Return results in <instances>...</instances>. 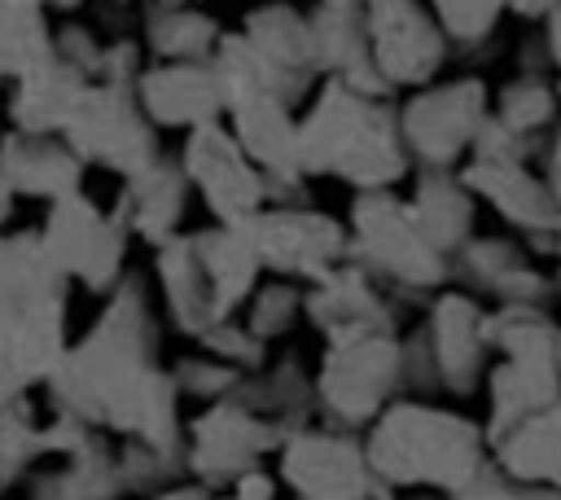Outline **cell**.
I'll return each mask as SVG.
<instances>
[{"label":"cell","instance_id":"37","mask_svg":"<svg viewBox=\"0 0 561 500\" xmlns=\"http://www.w3.org/2000/svg\"><path fill=\"white\" fill-rule=\"evenodd\" d=\"M302 316V281H289V276H272L263 285H254V294L245 298V325L272 342L280 333H289Z\"/></svg>","mask_w":561,"mask_h":500},{"label":"cell","instance_id":"21","mask_svg":"<svg viewBox=\"0 0 561 500\" xmlns=\"http://www.w3.org/2000/svg\"><path fill=\"white\" fill-rule=\"evenodd\" d=\"M241 31L250 35V44L276 70L280 92L298 105L311 92L316 75H320V57H316V35H311L307 9H298L294 0H267V4H254L245 13Z\"/></svg>","mask_w":561,"mask_h":500},{"label":"cell","instance_id":"29","mask_svg":"<svg viewBox=\"0 0 561 500\" xmlns=\"http://www.w3.org/2000/svg\"><path fill=\"white\" fill-rule=\"evenodd\" d=\"M408 211L416 215L421 232H425L438 250L456 254V250L473 237L478 197H473L469 184H465L460 175H451V171H421L416 184H412V193H408Z\"/></svg>","mask_w":561,"mask_h":500},{"label":"cell","instance_id":"40","mask_svg":"<svg viewBox=\"0 0 561 500\" xmlns=\"http://www.w3.org/2000/svg\"><path fill=\"white\" fill-rule=\"evenodd\" d=\"M197 346L202 351H210V355H219V360H228L232 368H241V373H259L263 364H267V342L245 325V320H219V325H210L202 338H197Z\"/></svg>","mask_w":561,"mask_h":500},{"label":"cell","instance_id":"14","mask_svg":"<svg viewBox=\"0 0 561 500\" xmlns=\"http://www.w3.org/2000/svg\"><path fill=\"white\" fill-rule=\"evenodd\" d=\"M280 478L294 487V496H373L394 500L390 482L377 478L368 465L364 443H355L346 430H298L280 443Z\"/></svg>","mask_w":561,"mask_h":500},{"label":"cell","instance_id":"30","mask_svg":"<svg viewBox=\"0 0 561 500\" xmlns=\"http://www.w3.org/2000/svg\"><path fill=\"white\" fill-rule=\"evenodd\" d=\"M495 465L526 487H561V395L491 443Z\"/></svg>","mask_w":561,"mask_h":500},{"label":"cell","instance_id":"44","mask_svg":"<svg viewBox=\"0 0 561 500\" xmlns=\"http://www.w3.org/2000/svg\"><path fill=\"white\" fill-rule=\"evenodd\" d=\"M526 496H530V487L517 482V478H508L500 465H486L473 482H465L460 491H451V500H526Z\"/></svg>","mask_w":561,"mask_h":500},{"label":"cell","instance_id":"13","mask_svg":"<svg viewBox=\"0 0 561 500\" xmlns=\"http://www.w3.org/2000/svg\"><path fill=\"white\" fill-rule=\"evenodd\" d=\"M280 443H285V430L272 417H263L237 395H224L188 425V474L206 487L237 482L245 469L259 465L263 452Z\"/></svg>","mask_w":561,"mask_h":500},{"label":"cell","instance_id":"19","mask_svg":"<svg viewBox=\"0 0 561 500\" xmlns=\"http://www.w3.org/2000/svg\"><path fill=\"white\" fill-rule=\"evenodd\" d=\"M188 197H193V184H188L180 158L158 154L149 167L123 175L118 197H114L110 211L127 228V237H136L149 250H158L162 241H171L180 232L184 211H188Z\"/></svg>","mask_w":561,"mask_h":500},{"label":"cell","instance_id":"20","mask_svg":"<svg viewBox=\"0 0 561 500\" xmlns=\"http://www.w3.org/2000/svg\"><path fill=\"white\" fill-rule=\"evenodd\" d=\"M425 338L438 364V382L443 390L469 395L482 377L486 364V311L469 289H438V298L430 303L425 316Z\"/></svg>","mask_w":561,"mask_h":500},{"label":"cell","instance_id":"27","mask_svg":"<svg viewBox=\"0 0 561 500\" xmlns=\"http://www.w3.org/2000/svg\"><path fill=\"white\" fill-rule=\"evenodd\" d=\"M193 250H197V263L206 272V285L215 294V307L228 320L254 294V285L263 276V263H259V254H254V246H250V237H245L241 224L197 228L193 232Z\"/></svg>","mask_w":561,"mask_h":500},{"label":"cell","instance_id":"54","mask_svg":"<svg viewBox=\"0 0 561 500\" xmlns=\"http://www.w3.org/2000/svg\"><path fill=\"white\" fill-rule=\"evenodd\" d=\"M210 500H241V496H210Z\"/></svg>","mask_w":561,"mask_h":500},{"label":"cell","instance_id":"7","mask_svg":"<svg viewBox=\"0 0 561 500\" xmlns=\"http://www.w3.org/2000/svg\"><path fill=\"white\" fill-rule=\"evenodd\" d=\"M491 114V92L478 75L434 79L425 88H412V96L399 105V132L412 154V167L421 171H451L482 132Z\"/></svg>","mask_w":561,"mask_h":500},{"label":"cell","instance_id":"53","mask_svg":"<svg viewBox=\"0 0 561 500\" xmlns=\"http://www.w3.org/2000/svg\"><path fill=\"white\" fill-rule=\"evenodd\" d=\"M48 9H75V4H83V0H44Z\"/></svg>","mask_w":561,"mask_h":500},{"label":"cell","instance_id":"57","mask_svg":"<svg viewBox=\"0 0 561 500\" xmlns=\"http://www.w3.org/2000/svg\"><path fill=\"white\" fill-rule=\"evenodd\" d=\"M557 96H561V83H557Z\"/></svg>","mask_w":561,"mask_h":500},{"label":"cell","instance_id":"49","mask_svg":"<svg viewBox=\"0 0 561 500\" xmlns=\"http://www.w3.org/2000/svg\"><path fill=\"white\" fill-rule=\"evenodd\" d=\"M13 202H18V193H13V189H9V180L0 175V232H4L9 215H13Z\"/></svg>","mask_w":561,"mask_h":500},{"label":"cell","instance_id":"26","mask_svg":"<svg viewBox=\"0 0 561 500\" xmlns=\"http://www.w3.org/2000/svg\"><path fill=\"white\" fill-rule=\"evenodd\" d=\"M92 79L83 70H75L70 61H61L57 53L48 61H39L35 70H26L22 79L9 83L4 96V123L18 132H44V136H61L75 101L83 96Z\"/></svg>","mask_w":561,"mask_h":500},{"label":"cell","instance_id":"4","mask_svg":"<svg viewBox=\"0 0 561 500\" xmlns=\"http://www.w3.org/2000/svg\"><path fill=\"white\" fill-rule=\"evenodd\" d=\"M364 452L381 482L451 496L486 469V430H478L460 412L403 399L381 408Z\"/></svg>","mask_w":561,"mask_h":500},{"label":"cell","instance_id":"50","mask_svg":"<svg viewBox=\"0 0 561 500\" xmlns=\"http://www.w3.org/2000/svg\"><path fill=\"white\" fill-rule=\"evenodd\" d=\"M18 395H22V390H18V386H13V382H9L4 373H0V412H4V408H9V404H13Z\"/></svg>","mask_w":561,"mask_h":500},{"label":"cell","instance_id":"1","mask_svg":"<svg viewBox=\"0 0 561 500\" xmlns=\"http://www.w3.org/2000/svg\"><path fill=\"white\" fill-rule=\"evenodd\" d=\"M44 386L53 412L118 430L140 443H188L175 417L180 386L167 368H158V316L140 276H123L110 289V303L92 329L66 346Z\"/></svg>","mask_w":561,"mask_h":500},{"label":"cell","instance_id":"5","mask_svg":"<svg viewBox=\"0 0 561 500\" xmlns=\"http://www.w3.org/2000/svg\"><path fill=\"white\" fill-rule=\"evenodd\" d=\"M346 232H351L346 259L390 289L434 294L451 281V254L421 232L416 215L408 211V197H399L394 189H359L351 202Z\"/></svg>","mask_w":561,"mask_h":500},{"label":"cell","instance_id":"28","mask_svg":"<svg viewBox=\"0 0 561 500\" xmlns=\"http://www.w3.org/2000/svg\"><path fill=\"white\" fill-rule=\"evenodd\" d=\"M491 382V421H486V443L504 439L535 412H543L561 395V368L552 360H508L486 373Z\"/></svg>","mask_w":561,"mask_h":500},{"label":"cell","instance_id":"55","mask_svg":"<svg viewBox=\"0 0 561 500\" xmlns=\"http://www.w3.org/2000/svg\"><path fill=\"white\" fill-rule=\"evenodd\" d=\"M0 118H4V96H0ZM0 132H4V127H0Z\"/></svg>","mask_w":561,"mask_h":500},{"label":"cell","instance_id":"47","mask_svg":"<svg viewBox=\"0 0 561 500\" xmlns=\"http://www.w3.org/2000/svg\"><path fill=\"white\" fill-rule=\"evenodd\" d=\"M543 44H548V61L561 70V4L548 13V26H543Z\"/></svg>","mask_w":561,"mask_h":500},{"label":"cell","instance_id":"25","mask_svg":"<svg viewBox=\"0 0 561 500\" xmlns=\"http://www.w3.org/2000/svg\"><path fill=\"white\" fill-rule=\"evenodd\" d=\"M153 285H158V303H162V316L188 333V338H202L210 325H219V307H215V294L206 285V272L197 263V250H193V232H175L171 241H162L153 250Z\"/></svg>","mask_w":561,"mask_h":500},{"label":"cell","instance_id":"58","mask_svg":"<svg viewBox=\"0 0 561 500\" xmlns=\"http://www.w3.org/2000/svg\"><path fill=\"white\" fill-rule=\"evenodd\" d=\"M0 487H4V482H0Z\"/></svg>","mask_w":561,"mask_h":500},{"label":"cell","instance_id":"8","mask_svg":"<svg viewBox=\"0 0 561 500\" xmlns=\"http://www.w3.org/2000/svg\"><path fill=\"white\" fill-rule=\"evenodd\" d=\"M61 136L70 140V149L101 171H114L118 180L149 167L162 149H158V127L149 123V114L136 101V88L123 83H105L92 79L83 88V96L75 101Z\"/></svg>","mask_w":561,"mask_h":500},{"label":"cell","instance_id":"48","mask_svg":"<svg viewBox=\"0 0 561 500\" xmlns=\"http://www.w3.org/2000/svg\"><path fill=\"white\" fill-rule=\"evenodd\" d=\"M158 500H210V487H206V482H197V487H193V482H188V487H175V482H171L167 491H158Z\"/></svg>","mask_w":561,"mask_h":500},{"label":"cell","instance_id":"31","mask_svg":"<svg viewBox=\"0 0 561 500\" xmlns=\"http://www.w3.org/2000/svg\"><path fill=\"white\" fill-rule=\"evenodd\" d=\"M224 26L197 0H153L145 9V53L153 61H210Z\"/></svg>","mask_w":561,"mask_h":500},{"label":"cell","instance_id":"42","mask_svg":"<svg viewBox=\"0 0 561 500\" xmlns=\"http://www.w3.org/2000/svg\"><path fill=\"white\" fill-rule=\"evenodd\" d=\"M101 48L105 44L88 26H79V22H66V26L53 31V53L61 61H70L75 70H83L88 79H96V70H101Z\"/></svg>","mask_w":561,"mask_h":500},{"label":"cell","instance_id":"9","mask_svg":"<svg viewBox=\"0 0 561 500\" xmlns=\"http://www.w3.org/2000/svg\"><path fill=\"white\" fill-rule=\"evenodd\" d=\"M39 241L57 272L92 294H110L127 272V228L114 219V211L96 206L83 189L70 197L48 202V215L39 224Z\"/></svg>","mask_w":561,"mask_h":500},{"label":"cell","instance_id":"32","mask_svg":"<svg viewBox=\"0 0 561 500\" xmlns=\"http://www.w3.org/2000/svg\"><path fill=\"white\" fill-rule=\"evenodd\" d=\"M486 346L508 360H552L561 351V325L539 303H500L486 311Z\"/></svg>","mask_w":561,"mask_h":500},{"label":"cell","instance_id":"52","mask_svg":"<svg viewBox=\"0 0 561 500\" xmlns=\"http://www.w3.org/2000/svg\"><path fill=\"white\" fill-rule=\"evenodd\" d=\"M298 500H373V496H298Z\"/></svg>","mask_w":561,"mask_h":500},{"label":"cell","instance_id":"22","mask_svg":"<svg viewBox=\"0 0 561 500\" xmlns=\"http://www.w3.org/2000/svg\"><path fill=\"white\" fill-rule=\"evenodd\" d=\"M88 162L70 149L66 136H44V132H0V175L18 197L31 202H57L83 189Z\"/></svg>","mask_w":561,"mask_h":500},{"label":"cell","instance_id":"41","mask_svg":"<svg viewBox=\"0 0 561 500\" xmlns=\"http://www.w3.org/2000/svg\"><path fill=\"white\" fill-rule=\"evenodd\" d=\"M171 377H175L180 395H197V399H210V404H215V399L232 395L245 373L232 368L228 360L210 355V351H197V355H184V360L171 368Z\"/></svg>","mask_w":561,"mask_h":500},{"label":"cell","instance_id":"56","mask_svg":"<svg viewBox=\"0 0 561 500\" xmlns=\"http://www.w3.org/2000/svg\"><path fill=\"white\" fill-rule=\"evenodd\" d=\"M557 250H561V228H557Z\"/></svg>","mask_w":561,"mask_h":500},{"label":"cell","instance_id":"51","mask_svg":"<svg viewBox=\"0 0 561 500\" xmlns=\"http://www.w3.org/2000/svg\"><path fill=\"white\" fill-rule=\"evenodd\" d=\"M526 500H561V487H530Z\"/></svg>","mask_w":561,"mask_h":500},{"label":"cell","instance_id":"23","mask_svg":"<svg viewBox=\"0 0 561 500\" xmlns=\"http://www.w3.org/2000/svg\"><path fill=\"white\" fill-rule=\"evenodd\" d=\"M368 0H311V35L320 75H333L368 96H390V83L377 75L368 57Z\"/></svg>","mask_w":561,"mask_h":500},{"label":"cell","instance_id":"10","mask_svg":"<svg viewBox=\"0 0 561 500\" xmlns=\"http://www.w3.org/2000/svg\"><path fill=\"white\" fill-rule=\"evenodd\" d=\"M241 228H245L263 272L302 281V285L320 281L329 268L346 263V254H351L346 224L316 206H302V202H267Z\"/></svg>","mask_w":561,"mask_h":500},{"label":"cell","instance_id":"2","mask_svg":"<svg viewBox=\"0 0 561 500\" xmlns=\"http://www.w3.org/2000/svg\"><path fill=\"white\" fill-rule=\"evenodd\" d=\"M298 149L307 175H333L355 193L394 189L412 171L390 96H368L333 75H324L298 114Z\"/></svg>","mask_w":561,"mask_h":500},{"label":"cell","instance_id":"45","mask_svg":"<svg viewBox=\"0 0 561 500\" xmlns=\"http://www.w3.org/2000/svg\"><path fill=\"white\" fill-rule=\"evenodd\" d=\"M232 496H241V500H272V496H276V478L254 465V469H245V474L232 482Z\"/></svg>","mask_w":561,"mask_h":500},{"label":"cell","instance_id":"15","mask_svg":"<svg viewBox=\"0 0 561 500\" xmlns=\"http://www.w3.org/2000/svg\"><path fill=\"white\" fill-rule=\"evenodd\" d=\"M224 118L241 140V149L254 158V167L267 175L272 202H298L307 180L302 149H298V105L276 92H263L232 105Z\"/></svg>","mask_w":561,"mask_h":500},{"label":"cell","instance_id":"46","mask_svg":"<svg viewBox=\"0 0 561 500\" xmlns=\"http://www.w3.org/2000/svg\"><path fill=\"white\" fill-rule=\"evenodd\" d=\"M539 158H543V180H548L552 193L561 197V127H552L548 145H539Z\"/></svg>","mask_w":561,"mask_h":500},{"label":"cell","instance_id":"34","mask_svg":"<svg viewBox=\"0 0 561 500\" xmlns=\"http://www.w3.org/2000/svg\"><path fill=\"white\" fill-rule=\"evenodd\" d=\"M53 57V22L44 0H0V79H22Z\"/></svg>","mask_w":561,"mask_h":500},{"label":"cell","instance_id":"16","mask_svg":"<svg viewBox=\"0 0 561 500\" xmlns=\"http://www.w3.org/2000/svg\"><path fill=\"white\" fill-rule=\"evenodd\" d=\"M302 316L329 342L359 333H399V316L394 303L386 298V285L351 259L329 268L320 281L302 285Z\"/></svg>","mask_w":561,"mask_h":500},{"label":"cell","instance_id":"11","mask_svg":"<svg viewBox=\"0 0 561 500\" xmlns=\"http://www.w3.org/2000/svg\"><path fill=\"white\" fill-rule=\"evenodd\" d=\"M180 167H184L193 193L202 197V206L210 211L215 224H245L250 215H259L272 202L267 175L241 149L228 118H215V123L184 132Z\"/></svg>","mask_w":561,"mask_h":500},{"label":"cell","instance_id":"3","mask_svg":"<svg viewBox=\"0 0 561 500\" xmlns=\"http://www.w3.org/2000/svg\"><path fill=\"white\" fill-rule=\"evenodd\" d=\"M66 276L48 259L39 228L0 232V373L26 390L48 382L66 355Z\"/></svg>","mask_w":561,"mask_h":500},{"label":"cell","instance_id":"18","mask_svg":"<svg viewBox=\"0 0 561 500\" xmlns=\"http://www.w3.org/2000/svg\"><path fill=\"white\" fill-rule=\"evenodd\" d=\"M136 101L158 132H193L228 114L210 61H149L136 79Z\"/></svg>","mask_w":561,"mask_h":500},{"label":"cell","instance_id":"24","mask_svg":"<svg viewBox=\"0 0 561 500\" xmlns=\"http://www.w3.org/2000/svg\"><path fill=\"white\" fill-rule=\"evenodd\" d=\"M451 276L465 281L469 294H491L495 303H543L552 294L548 276L508 237H469L451 254Z\"/></svg>","mask_w":561,"mask_h":500},{"label":"cell","instance_id":"43","mask_svg":"<svg viewBox=\"0 0 561 500\" xmlns=\"http://www.w3.org/2000/svg\"><path fill=\"white\" fill-rule=\"evenodd\" d=\"M140 70H145V44H136V39H110V44L101 48V70H96V79L136 88Z\"/></svg>","mask_w":561,"mask_h":500},{"label":"cell","instance_id":"36","mask_svg":"<svg viewBox=\"0 0 561 500\" xmlns=\"http://www.w3.org/2000/svg\"><path fill=\"white\" fill-rule=\"evenodd\" d=\"M491 114H495L500 123H508L513 132L539 140V132H552V127H557L561 96H557V88H552L543 75H526V70H522L517 79H508V83L495 92Z\"/></svg>","mask_w":561,"mask_h":500},{"label":"cell","instance_id":"6","mask_svg":"<svg viewBox=\"0 0 561 500\" xmlns=\"http://www.w3.org/2000/svg\"><path fill=\"white\" fill-rule=\"evenodd\" d=\"M403 338L399 333H359L329 342L320 373H316V404L337 421L342 430L368 425L381 417L386 404H394V390H403Z\"/></svg>","mask_w":561,"mask_h":500},{"label":"cell","instance_id":"35","mask_svg":"<svg viewBox=\"0 0 561 500\" xmlns=\"http://www.w3.org/2000/svg\"><path fill=\"white\" fill-rule=\"evenodd\" d=\"M210 66H215V79H219V92H224V110L250 101V96H263V92H280V79L276 70L267 66V57L250 44L245 31H224L215 53H210ZM289 101V96H285Z\"/></svg>","mask_w":561,"mask_h":500},{"label":"cell","instance_id":"33","mask_svg":"<svg viewBox=\"0 0 561 500\" xmlns=\"http://www.w3.org/2000/svg\"><path fill=\"white\" fill-rule=\"evenodd\" d=\"M123 478H118V456L101 439L96 447L66 456L61 469L31 478V500H118Z\"/></svg>","mask_w":561,"mask_h":500},{"label":"cell","instance_id":"39","mask_svg":"<svg viewBox=\"0 0 561 500\" xmlns=\"http://www.w3.org/2000/svg\"><path fill=\"white\" fill-rule=\"evenodd\" d=\"M425 4H430V13L438 18L443 35H447L451 44H460V48L482 44V39L495 31L500 13L508 9V0H425Z\"/></svg>","mask_w":561,"mask_h":500},{"label":"cell","instance_id":"12","mask_svg":"<svg viewBox=\"0 0 561 500\" xmlns=\"http://www.w3.org/2000/svg\"><path fill=\"white\" fill-rule=\"evenodd\" d=\"M368 57L377 75L399 88H425L447 61V35L425 0H368Z\"/></svg>","mask_w":561,"mask_h":500},{"label":"cell","instance_id":"17","mask_svg":"<svg viewBox=\"0 0 561 500\" xmlns=\"http://www.w3.org/2000/svg\"><path fill=\"white\" fill-rule=\"evenodd\" d=\"M460 180L469 193L491 206L508 228L526 237H557L561 228V197L543 180V171H530V162L517 158H473L460 167Z\"/></svg>","mask_w":561,"mask_h":500},{"label":"cell","instance_id":"38","mask_svg":"<svg viewBox=\"0 0 561 500\" xmlns=\"http://www.w3.org/2000/svg\"><path fill=\"white\" fill-rule=\"evenodd\" d=\"M39 456H44V425L31 421V408H26V399L18 395V399L0 412V482L9 487V482L22 478Z\"/></svg>","mask_w":561,"mask_h":500}]
</instances>
